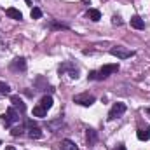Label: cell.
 <instances>
[{
  "label": "cell",
  "instance_id": "obj_1",
  "mask_svg": "<svg viewBox=\"0 0 150 150\" xmlns=\"http://www.w3.org/2000/svg\"><path fill=\"white\" fill-rule=\"evenodd\" d=\"M74 101L79 103V105H82V107H91L96 101V98L93 94H89V93H84V94H77L74 98Z\"/></svg>",
  "mask_w": 150,
  "mask_h": 150
},
{
  "label": "cell",
  "instance_id": "obj_2",
  "mask_svg": "<svg viewBox=\"0 0 150 150\" xmlns=\"http://www.w3.org/2000/svg\"><path fill=\"white\" fill-rule=\"evenodd\" d=\"M110 54H112V56H117L119 59H126V58H131L134 52L129 51V49H126V47L117 45V47H112V49H110Z\"/></svg>",
  "mask_w": 150,
  "mask_h": 150
},
{
  "label": "cell",
  "instance_id": "obj_3",
  "mask_svg": "<svg viewBox=\"0 0 150 150\" xmlns=\"http://www.w3.org/2000/svg\"><path fill=\"white\" fill-rule=\"evenodd\" d=\"M124 112H126V103H115L112 108H110V112H108V119L113 120V119L120 117Z\"/></svg>",
  "mask_w": 150,
  "mask_h": 150
},
{
  "label": "cell",
  "instance_id": "obj_4",
  "mask_svg": "<svg viewBox=\"0 0 150 150\" xmlns=\"http://www.w3.org/2000/svg\"><path fill=\"white\" fill-rule=\"evenodd\" d=\"M4 120H5V126H11V124H14V122L19 120V113L11 107V108H7V112L4 115Z\"/></svg>",
  "mask_w": 150,
  "mask_h": 150
},
{
  "label": "cell",
  "instance_id": "obj_5",
  "mask_svg": "<svg viewBox=\"0 0 150 150\" xmlns=\"http://www.w3.org/2000/svg\"><path fill=\"white\" fill-rule=\"evenodd\" d=\"M115 72H119V65H117V63H112V65L101 67V70H100L98 74H100V79H105V77H108V75L115 74Z\"/></svg>",
  "mask_w": 150,
  "mask_h": 150
},
{
  "label": "cell",
  "instance_id": "obj_6",
  "mask_svg": "<svg viewBox=\"0 0 150 150\" xmlns=\"http://www.w3.org/2000/svg\"><path fill=\"white\" fill-rule=\"evenodd\" d=\"M26 127H28V136H30V138H35V140H37V138L42 136V131L38 129L32 120H28V122H26Z\"/></svg>",
  "mask_w": 150,
  "mask_h": 150
},
{
  "label": "cell",
  "instance_id": "obj_7",
  "mask_svg": "<svg viewBox=\"0 0 150 150\" xmlns=\"http://www.w3.org/2000/svg\"><path fill=\"white\" fill-rule=\"evenodd\" d=\"M136 136H138L140 142H149L150 140V127H142V129H138Z\"/></svg>",
  "mask_w": 150,
  "mask_h": 150
},
{
  "label": "cell",
  "instance_id": "obj_8",
  "mask_svg": "<svg viewBox=\"0 0 150 150\" xmlns=\"http://www.w3.org/2000/svg\"><path fill=\"white\" fill-rule=\"evenodd\" d=\"M131 26L136 28V30H143V28H145V21H143L140 16H133V18H131Z\"/></svg>",
  "mask_w": 150,
  "mask_h": 150
},
{
  "label": "cell",
  "instance_id": "obj_9",
  "mask_svg": "<svg viewBox=\"0 0 150 150\" xmlns=\"http://www.w3.org/2000/svg\"><path fill=\"white\" fill-rule=\"evenodd\" d=\"M11 103H12L16 108H19L21 112H25V110H26V105L23 103V100H21L19 96H11Z\"/></svg>",
  "mask_w": 150,
  "mask_h": 150
},
{
  "label": "cell",
  "instance_id": "obj_10",
  "mask_svg": "<svg viewBox=\"0 0 150 150\" xmlns=\"http://www.w3.org/2000/svg\"><path fill=\"white\" fill-rule=\"evenodd\" d=\"M5 14H7L9 18H12V19H18V21H19V19H23V14H21L18 9H14V7H9V9L5 11Z\"/></svg>",
  "mask_w": 150,
  "mask_h": 150
},
{
  "label": "cell",
  "instance_id": "obj_11",
  "mask_svg": "<svg viewBox=\"0 0 150 150\" xmlns=\"http://www.w3.org/2000/svg\"><path fill=\"white\" fill-rule=\"evenodd\" d=\"M25 68H26L25 58H16L14 63H12V70H25Z\"/></svg>",
  "mask_w": 150,
  "mask_h": 150
},
{
  "label": "cell",
  "instance_id": "obj_12",
  "mask_svg": "<svg viewBox=\"0 0 150 150\" xmlns=\"http://www.w3.org/2000/svg\"><path fill=\"white\" fill-rule=\"evenodd\" d=\"M52 103H54V101H52V96H44V98L40 100V107L45 108V110H49V108L52 107Z\"/></svg>",
  "mask_w": 150,
  "mask_h": 150
},
{
  "label": "cell",
  "instance_id": "obj_13",
  "mask_svg": "<svg viewBox=\"0 0 150 150\" xmlns=\"http://www.w3.org/2000/svg\"><path fill=\"white\" fill-rule=\"evenodd\" d=\"M59 150H77V147H75V143L72 140H63L61 145H59Z\"/></svg>",
  "mask_w": 150,
  "mask_h": 150
},
{
  "label": "cell",
  "instance_id": "obj_14",
  "mask_svg": "<svg viewBox=\"0 0 150 150\" xmlns=\"http://www.w3.org/2000/svg\"><path fill=\"white\" fill-rule=\"evenodd\" d=\"M87 16H89V19H93V21H100V19H101V12H100L98 9H89V11H87Z\"/></svg>",
  "mask_w": 150,
  "mask_h": 150
},
{
  "label": "cell",
  "instance_id": "obj_15",
  "mask_svg": "<svg viewBox=\"0 0 150 150\" xmlns=\"http://www.w3.org/2000/svg\"><path fill=\"white\" fill-rule=\"evenodd\" d=\"M96 131L94 129H87V142H89V145H94L96 143Z\"/></svg>",
  "mask_w": 150,
  "mask_h": 150
},
{
  "label": "cell",
  "instance_id": "obj_16",
  "mask_svg": "<svg viewBox=\"0 0 150 150\" xmlns=\"http://www.w3.org/2000/svg\"><path fill=\"white\" fill-rule=\"evenodd\" d=\"M45 113H47V110H45V108H42L40 105L33 108V115H35V117H38V119H42V117H45Z\"/></svg>",
  "mask_w": 150,
  "mask_h": 150
},
{
  "label": "cell",
  "instance_id": "obj_17",
  "mask_svg": "<svg viewBox=\"0 0 150 150\" xmlns=\"http://www.w3.org/2000/svg\"><path fill=\"white\" fill-rule=\"evenodd\" d=\"M30 16H32V19H40V18H42V11H40L38 7H33L32 12H30Z\"/></svg>",
  "mask_w": 150,
  "mask_h": 150
},
{
  "label": "cell",
  "instance_id": "obj_18",
  "mask_svg": "<svg viewBox=\"0 0 150 150\" xmlns=\"http://www.w3.org/2000/svg\"><path fill=\"white\" fill-rule=\"evenodd\" d=\"M9 93H11L9 84H5V82H2V80H0V94H9Z\"/></svg>",
  "mask_w": 150,
  "mask_h": 150
},
{
  "label": "cell",
  "instance_id": "obj_19",
  "mask_svg": "<svg viewBox=\"0 0 150 150\" xmlns=\"http://www.w3.org/2000/svg\"><path fill=\"white\" fill-rule=\"evenodd\" d=\"M19 134H23V126H16L12 129V136H19Z\"/></svg>",
  "mask_w": 150,
  "mask_h": 150
},
{
  "label": "cell",
  "instance_id": "obj_20",
  "mask_svg": "<svg viewBox=\"0 0 150 150\" xmlns=\"http://www.w3.org/2000/svg\"><path fill=\"white\" fill-rule=\"evenodd\" d=\"M112 23L115 25V26H119V25H122V21H120V18H119V16H113V18H112Z\"/></svg>",
  "mask_w": 150,
  "mask_h": 150
},
{
  "label": "cell",
  "instance_id": "obj_21",
  "mask_svg": "<svg viewBox=\"0 0 150 150\" xmlns=\"http://www.w3.org/2000/svg\"><path fill=\"white\" fill-rule=\"evenodd\" d=\"M117 150H126V147H124V145H119V147H117Z\"/></svg>",
  "mask_w": 150,
  "mask_h": 150
},
{
  "label": "cell",
  "instance_id": "obj_22",
  "mask_svg": "<svg viewBox=\"0 0 150 150\" xmlns=\"http://www.w3.org/2000/svg\"><path fill=\"white\" fill-rule=\"evenodd\" d=\"M5 150H16V149H14V147H11V145H9V147H5Z\"/></svg>",
  "mask_w": 150,
  "mask_h": 150
},
{
  "label": "cell",
  "instance_id": "obj_23",
  "mask_svg": "<svg viewBox=\"0 0 150 150\" xmlns=\"http://www.w3.org/2000/svg\"><path fill=\"white\" fill-rule=\"evenodd\" d=\"M0 145H2V142H0Z\"/></svg>",
  "mask_w": 150,
  "mask_h": 150
}]
</instances>
